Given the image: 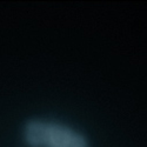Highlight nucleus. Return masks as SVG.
<instances>
[{
    "label": "nucleus",
    "instance_id": "obj_1",
    "mask_svg": "<svg viewBox=\"0 0 147 147\" xmlns=\"http://www.w3.org/2000/svg\"><path fill=\"white\" fill-rule=\"evenodd\" d=\"M25 139L33 147H88L85 137L74 129L41 120L26 125Z\"/></svg>",
    "mask_w": 147,
    "mask_h": 147
}]
</instances>
